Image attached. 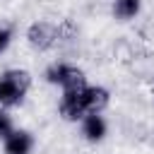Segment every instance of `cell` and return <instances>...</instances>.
Masks as SVG:
<instances>
[{
    "label": "cell",
    "instance_id": "cell-4",
    "mask_svg": "<svg viewBox=\"0 0 154 154\" xmlns=\"http://www.w3.org/2000/svg\"><path fill=\"white\" fill-rule=\"evenodd\" d=\"M26 41L34 51H51L58 46V24L53 22H34L26 29Z\"/></svg>",
    "mask_w": 154,
    "mask_h": 154
},
{
    "label": "cell",
    "instance_id": "cell-8",
    "mask_svg": "<svg viewBox=\"0 0 154 154\" xmlns=\"http://www.w3.org/2000/svg\"><path fill=\"white\" fill-rule=\"evenodd\" d=\"M12 132H14V128H12V118H10L5 111H0V140L5 142Z\"/></svg>",
    "mask_w": 154,
    "mask_h": 154
},
{
    "label": "cell",
    "instance_id": "cell-5",
    "mask_svg": "<svg viewBox=\"0 0 154 154\" xmlns=\"http://www.w3.org/2000/svg\"><path fill=\"white\" fill-rule=\"evenodd\" d=\"M82 135L89 142H101L106 137V120L99 113H89L82 118Z\"/></svg>",
    "mask_w": 154,
    "mask_h": 154
},
{
    "label": "cell",
    "instance_id": "cell-7",
    "mask_svg": "<svg viewBox=\"0 0 154 154\" xmlns=\"http://www.w3.org/2000/svg\"><path fill=\"white\" fill-rule=\"evenodd\" d=\"M140 12V0H116L113 2V14L118 19H132Z\"/></svg>",
    "mask_w": 154,
    "mask_h": 154
},
{
    "label": "cell",
    "instance_id": "cell-1",
    "mask_svg": "<svg viewBox=\"0 0 154 154\" xmlns=\"http://www.w3.org/2000/svg\"><path fill=\"white\" fill-rule=\"evenodd\" d=\"M108 106V91L103 87H79L63 91L60 99V116L65 120H82L89 113H101Z\"/></svg>",
    "mask_w": 154,
    "mask_h": 154
},
{
    "label": "cell",
    "instance_id": "cell-9",
    "mask_svg": "<svg viewBox=\"0 0 154 154\" xmlns=\"http://www.w3.org/2000/svg\"><path fill=\"white\" fill-rule=\"evenodd\" d=\"M10 38H12V29H0V51L10 46Z\"/></svg>",
    "mask_w": 154,
    "mask_h": 154
},
{
    "label": "cell",
    "instance_id": "cell-2",
    "mask_svg": "<svg viewBox=\"0 0 154 154\" xmlns=\"http://www.w3.org/2000/svg\"><path fill=\"white\" fill-rule=\"evenodd\" d=\"M31 87V75L26 70H7L0 75V106H17Z\"/></svg>",
    "mask_w": 154,
    "mask_h": 154
},
{
    "label": "cell",
    "instance_id": "cell-3",
    "mask_svg": "<svg viewBox=\"0 0 154 154\" xmlns=\"http://www.w3.org/2000/svg\"><path fill=\"white\" fill-rule=\"evenodd\" d=\"M46 79H48L51 84H60L63 91L87 87V75H84V70L77 67V65H70V63H53V65L46 70Z\"/></svg>",
    "mask_w": 154,
    "mask_h": 154
},
{
    "label": "cell",
    "instance_id": "cell-6",
    "mask_svg": "<svg viewBox=\"0 0 154 154\" xmlns=\"http://www.w3.org/2000/svg\"><path fill=\"white\" fill-rule=\"evenodd\" d=\"M34 147V137L26 130H14L5 140V154H29Z\"/></svg>",
    "mask_w": 154,
    "mask_h": 154
}]
</instances>
